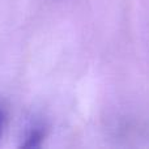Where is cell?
Listing matches in <instances>:
<instances>
[{"mask_svg":"<svg viewBox=\"0 0 149 149\" xmlns=\"http://www.w3.org/2000/svg\"><path fill=\"white\" fill-rule=\"evenodd\" d=\"M43 139V132H42L41 127H31V130H29V132L25 136V143L22 144V147L26 148H33V147H38L39 141Z\"/></svg>","mask_w":149,"mask_h":149,"instance_id":"obj_1","label":"cell"},{"mask_svg":"<svg viewBox=\"0 0 149 149\" xmlns=\"http://www.w3.org/2000/svg\"><path fill=\"white\" fill-rule=\"evenodd\" d=\"M4 123H5V115H4V113H3V110L0 109V136H1L3 128H4Z\"/></svg>","mask_w":149,"mask_h":149,"instance_id":"obj_2","label":"cell"}]
</instances>
